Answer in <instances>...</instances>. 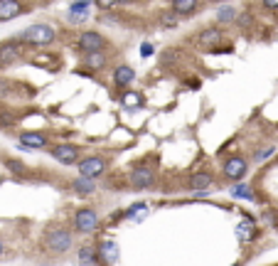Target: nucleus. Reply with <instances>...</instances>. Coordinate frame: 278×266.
<instances>
[{"mask_svg": "<svg viewBox=\"0 0 278 266\" xmlns=\"http://www.w3.org/2000/svg\"><path fill=\"white\" fill-rule=\"evenodd\" d=\"M74 244V237H72V232L67 227H55L47 229V234H44V247L50 249L52 254H64V251H69Z\"/></svg>", "mask_w": 278, "mask_h": 266, "instance_id": "nucleus-1", "label": "nucleus"}, {"mask_svg": "<svg viewBox=\"0 0 278 266\" xmlns=\"http://www.w3.org/2000/svg\"><path fill=\"white\" fill-rule=\"evenodd\" d=\"M55 39H57V32L50 25H30L18 37V42H30L35 47H44V45H52Z\"/></svg>", "mask_w": 278, "mask_h": 266, "instance_id": "nucleus-2", "label": "nucleus"}, {"mask_svg": "<svg viewBox=\"0 0 278 266\" xmlns=\"http://www.w3.org/2000/svg\"><path fill=\"white\" fill-rule=\"evenodd\" d=\"M128 185L135 190H148L155 185V170L150 165H135L128 172Z\"/></svg>", "mask_w": 278, "mask_h": 266, "instance_id": "nucleus-3", "label": "nucleus"}, {"mask_svg": "<svg viewBox=\"0 0 278 266\" xmlns=\"http://www.w3.org/2000/svg\"><path fill=\"white\" fill-rule=\"evenodd\" d=\"M109 168V160L106 158H101V155H89V158H81L79 160V175H84V178H101L104 172Z\"/></svg>", "mask_w": 278, "mask_h": 266, "instance_id": "nucleus-4", "label": "nucleus"}, {"mask_svg": "<svg viewBox=\"0 0 278 266\" xmlns=\"http://www.w3.org/2000/svg\"><path fill=\"white\" fill-rule=\"evenodd\" d=\"M72 225H74V229L81 232V234H91L94 229H99V214H96L91 207H81L74 212Z\"/></svg>", "mask_w": 278, "mask_h": 266, "instance_id": "nucleus-5", "label": "nucleus"}, {"mask_svg": "<svg viewBox=\"0 0 278 266\" xmlns=\"http://www.w3.org/2000/svg\"><path fill=\"white\" fill-rule=\"evenodd\" d=\"M76 47H79L84 55H91V52H104V47H106V37H104L101 32H96V30H84V32L79 35Z\"/></svg>", "mask_w": 278, "mask_h": 266, "instance_id": "nucleus-6", "label": "nucleus"}, {"mask_svg": "<svg viewBox=\"0 0 278 266\" xmlns=\"http://www.w3.org/2000/svg\"><path fill=\"white\" fill-rule=\"evenodd\" d=\"M246 170H249V165H246V158H241V155L226 158L222 165L224 178H229V180H241V178L246 175Z\"/></svg>", "mask_w": 278, "mask_h": 266, "instance_id": "nucleus-7", "label": "nucleus"}, {"mask_svg": "<svg viewBox=\"0 0 278 266\" xmlns=\"http://www.w3.org/2000/svg\"><path fill=\"white\" fill-rule=\"evenodd\" d=\"M79 155H81V148L74 146V143H57V146H52V158L59 160V163H64V165L76 163Z\"/></svg>", "mask_w": 278, "mask_h": 266, "instance_id": "nucleus-8", "label": "nucleus"}, {"mask_svg": "<svg viewBox=\"0 0 278 266\" xmlns=\"http://www.w3.org/2000/svg\"><path fill=\"white\" fill-rule=\"evenodd\" d=\"M96 254H99V261L101 264H106V266H111L118 261V244L116 242H99L96 244Z\"/></svg>", "mask_w": 278, "mask_h": 266, "instance_id": "nucleus-9", "label": "nucleus"}, {"mask_svg": "<svg viewBox=\"0 0 278 266\" xmlns=\"http://www.w3.org/2000/svg\"><path fill=\"white\" fill-rule=\"evenodd\" d=\"M22 13H25V5L20 0H0V22L18 18Z\"/></svg>", "mask_w": 278, "mask_h": 266, "instance_id": "nucleus-10", "label": "nucleus"}, {"mask_svg": "<svg viewBox=\"0 0 278 266\" xmlns=\"http://www.w3.org/2000/svg\"><path fill=\"white\" fill-rule=\"evenodd\" d=\"M20 52H22L20 42H5V45H0V67H8L15 59H20Z\"/></svg>", "mask_w": 278, "mask_h": 266, "instance_id": "nucleus-11", "label": "nucleus"}, {"mask_svg": "<svg viewBox=\"0 0 278 266\" xmlns=\"http://www.w3.org/2000/svg\"><path fill=\"white\" fill-rule=\"evenodd\" d=\"M187 185H190V190H195V192H207L214 185V178H212L209 172H195Z\"/></svg>", "mask_w": 278, "mask_h": 266, "instance_id": "nucleus-12", "label": "nucleus"}, {"mask_svg": "<svg viewBox=\"0 0 278 266\" xmlns=\"http://www.w3.org/2000/svg\"><path fill=\"white\" fill-rule=\"evenodd\" d=\"M170 10H172L175 15L185 18V15H192V13L200 10V0H172Z\"/></svg>", "mask_w": 278, "mask_h": 266, "instance_id": "nucleus-13", "label": "nucleus"}, {"mask_svg": "<svg viewBox=\"0 0 278 266\" xmlns=\"http://www.w3.org/2000/svg\"><path fill=\"white\" fill-rule=\"evenodd\" d=\"M222 39V30L219 27H207L197 35V45L200 47H217V42Z\"/></svg>", "mask_w": 278, "mask_h": 266, "instance_id": "nucleus-14", "label": "nucleus"}, {"mask_svg": "<svg viewBox=\"0 0 278 266\" xmlns=\"http://www.w3.org/2000/svg\"><path fill=\"white\" fill-rule=\"evenodd\" d=\"M76 261L81 266H96L99 264V254H96V247L94 244H84L76 254Z\"/></svg>", "mask_w": 278, "mask_h": 266, "instance_id": "nucleus-15", "label": "nucleus"}, {"mask_svg": "<svg viewBox=\"0 0 278 266\" xmlns=\"http://www.w3.org/2000/svg\"><path fill=\"white\" fill-rule=\"evenodd\" d=\"M20 143H22V148H44L50 141H47L44 133H22Z\"/></svg>", "mask_w": 278, "mask_h": 266, "instance_id": "nucleus-16", "label": "nucleus"}, {"mask_svg": "<svg viewBox=\"0 0 278 266\" xmlns=\"http://www.w3.org/2000/svg\"><path fill=\"white\" fill-rule=\"evenodd\" d=\"M256 225H254V219L251 217H244L241 219V225H237V237H239L241 242H251L254 237H256Z\"/></svg>", "mask_w": 278, "mask_h": 266, "instance_id": "nucleus-17", "label": "nucleus"}, {"mask_svg": "<svg viewBox=\"0 0 278 266\" xmlns=\"http://www.w3.org/2000/svg\"><path fill=\"white\" fill-rule=\"evenodd\" d=\"M133 79H135V72H133V67H128V64H121V67H116V72H113V81H116L118 86H128Z\"/></svg>", "mask_w": 278, "mask_h": 266, "instance_id": "nucleus-18", "label": "nucleus"}, {"mask_svg": "<svg viewBox=\"0 0 278 266\" xmlns=\"http://www.w3.org/2000/svg\"><path fill=\"white\" fill-rule=\"evenodd\" d=\"M106 64H109L106 52H91V55L84 57V67H89V69H94V72H101Z\"/></svg>", "mask_w": 278, "mask_h": 266, "instance_id": "nucleus-19", "label": "nucleus"}, {"mask_svg": "<svg viewBox=\"0 0 278 266\" xmlns=\"http://www.w3.org/2000/svg\"><path fill=\"white\" fill-rule=\"evenodd\" d=\"M72 190L79 192V195H91L94 190H96V183H94L91 178H76V180H72Z\"/></svg>", "mask_w": 278, "mask_h": 266, "instance_id": "nucleus-20", "label": "nucleus"}, {"mask_svg": "<svg viewBox=\"0 0 278 266\" xmlns=\"http://www.w3.org/2000/svg\"><path fill=\"white\" fill-rule=\"evenodd\" d=\"M158 25H160L163 30H175V27L180 25V15H175L172 10H165V13L158 15Z\"/></svg>", "mask_w": 278, "mask_h": 266, "instance_id": "nucleus-21", "label": "nucleus"}, {"mask_svg": "<svg viewBox=\"0 0 278 266\" xmlns=\"http://www.w3.org/2000/svg\"><path fill=\"white\" fill-rule=\"evenodd\" d=\"M231 195L239 197V200H256V192H254V188L249 183H241L237 188H231Z\"/></svg>", "mask_w": 278, "mask_h": 266, "instance_id": "nucleus-22", "label": "nucleus"}, {"mask_svg": "<svg viewBox=\"0 0 278 266\" xmlns=\"http://www.w3.org/2000/svg\"><path fill=\"white\" fill-rule=\"evenodd\" d=\"M86 8H89V0H74V3H72V18H79V15H81V18H84V15H86Z\"/></svg>", "mask_w": 278, "mask_h": 266, "instance_id": "nucleus-23", "label": "nucleus"}, {"mask_svg": "<svg viewBox=\"0 0 278 266\" xmlns=\"http://www.w3.org/2000/svg\"><path fill=\"white\" fill-rule=\"evenodd\" d=\"M146 212H148L146 202H138V205H133V207L126 212V217H138V219H143V217H146Z\"/></svg>", "mask_w": 278, "mask_h": 266, "instance_id": "nucleus-24", "label": "nucleus"}, {"mask_svg": "<svg viewBox=\"0 0 278 266\" xmlns=\"http://www.w3.org/2000/svg\"><path fill=\"white\" fill-rule=\"evenodd\" d=\"M217 18L222 20V22H226V20H237V8L226 5V8H222V10H219V15H217Z\"/></svg>", "mask_w": 278, "mask_h": 266, "instance_id": "nucleus-25", "label": "nucleus"}, {"mask_svg": "<svg viewBox=\"0 0 278 266\" xmlns=\"http://www.w3.org/2000/svg\"><path fill=\"white\" fill-rule=\"evenodd\" d=\"M121 101H123V106H138L141 104V96L135 94V92H128V94L121 96Z\"/></svg>", "mask_w": 278, "mask_h": 266, "instance_id": "nucleus-26", "label": "nucleus"}, {"mask_svg": "<svg viewBox=\"0 0 278 266\" xmlns=\"http://www.w3.org/2000/svg\"><path fill=\"white\" fill-rule=\"evenodd\" d=\"M94 3H96V8H99V10H111V8L118 5V0H94Z\"/></svg>", "mask_w": 278, "mask_h": 266, "instance_id": "nucleus-27", "label": "nucleus"}, {"mask_svg": "<svg viewBox=\"0 0 278 266\" xmlns=\"http://www.w3.org/2000/svg\"><path fill=\"white\" fill-rule=\"evenodd\" d=\"M8 168L13 172H20V175H27V170H25V165L22 163H18V160H8Z\"/></svg>", "mask_w": 278, "mask_h": 266, "instance_id": "nucleus-28", "label": "nucleus"}, {"mask_svg": "<svg viewBox=\"0 0 278 266\" xmlns=\"http://www.w3.org/2000/svg\"><path fill=\"white\" fill-rule=\"evenodd\" d=\"M261 5L266 10H278V0H261Z\"/></svg>", "mask_w": 278, "mask_h": 266, "instance_id": "nucleus-29", "label": "nucleus"}, {"mask_svg": "<svg viewBox=\"0 0 278 266\" xmlns=\"http://www.w3.org/2000/svg\"><path fill=\"white\" fill-rule=\"evenodd\" d=\"M143 55H146V57L153 55V45H143Z\"/></svg>", "mask_w": 278, "mask_h": 266, "instance_id": "nucleus-30", "label": "nucleus"}, {"mask_svg": "<svg viewBox=\"0 0 278 266\" xmlns=\"http://www.w3.org/2000/svg\"><path fill=\"white\" fill-rule=\"evenodd\" d=\"M0 254H3V242H0Z\"/></svg>", "mask_w": 278, "mask_h": 266, "instance_id": "nucleus-31", "label": "nucleus"}, {"mask_svg": "<svg viewBox=\"0 0 278 266\" xmlns=\"http://www.w3.org/2000/svg\"><path fill=\"white\" fill-rule=\"evenodd\" d=\"M214 3H217V0H214Z\"/></svg>", "mask_w": 278, "mask_h": 266, "instance_id": "nucleus-32", "label": "nucleus"}]
</instances>
